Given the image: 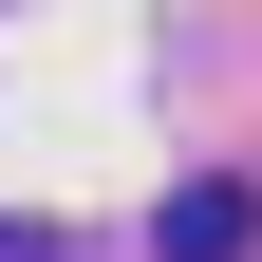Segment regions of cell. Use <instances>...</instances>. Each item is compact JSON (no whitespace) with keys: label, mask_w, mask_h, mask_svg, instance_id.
Returning a JSON list of instances; mask_svg holds the SVG:
<instances>
[{"label":"cell","mask_w":262,"mask_h":262,"mask_svg":"<svg viewBox=\"0 0 262 262\" xmlns=\"http://www.w3.org/2000/svg\"><path fill=\"white\" fill-rule=\"evenodd\" d=\"M244 244H262L244 187H169V262H244Z\"/></svg>","instance_id":"obj_1"}]
</instances>
